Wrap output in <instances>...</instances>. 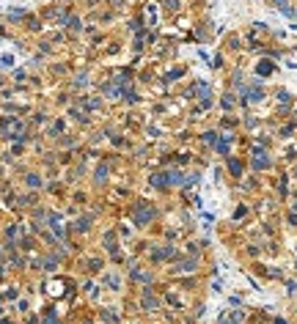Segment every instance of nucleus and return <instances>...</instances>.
Listing matches in <instances>:
<instances>
[{
	"label": "nucleus",
	"instance_id": "f257e3e1",
	"mask_svg": "<svg viewBox=\"0 0 297 324\" xmlns=\"http://www.w3.org/2000/svg\"><path fill=\"white\" fill-rule=\"evenodd\" d=\"M272 168V157L267 148H251V171L256 173H264Z\"/></svg>",
	"mask_w": 297,
	"mask_h": 324
},
{
	"label": "nucleus",
	"instance_id": "f03ea898",
	"mask_svg": "<svg viewBox=\"0 0 297 324\" xmlns=\"http://www.w3.org/2000/svg\"><path fill=\"white\" fill-rule=\"evenodd\" d=\"M198 267H201L198 255H187V258H182L179 264L174 267V272L176 275H193V272H198Z\"/></svg>",
	"mask_w": 297,
	"mask_h": 324
},
{
	"label": "nucleus",
	"instance_id": "7ed1b4c3",
	"mask_svg": "<svg viewBox=\"0 0 297 324\" xmlns=\"http://www.w3.org/2000/svg\"><path fill=\"white\" fill-rule=\"evenodd\" d=\"M231 146H234V132H223L218 138V143H215V154L228 157V154H231Z\"/></svg>",
	"mask_w": 297,
	"mask_h": 324
},
{
	"label": "nucleus",
	"instance_id": "20e7f679",
	"mask_svg": "<svg viewBox=\"0 0 297 324\" xmlns=\"http://www.w3.org/2000/svg\"><path fill=\"white\" fill-rule=\"evenodd\" d=\"M226 171L231 173L234 179H242V176H245V159H239V157H228V159H226Z\"/></svg>",
	"mask_w": 297,
	"mask_h": 324
},
{
	"label": "nucleus",
	"instance_id": "39448f33",
	"mask_svg": "<svg viewBox=\"0 0 297 324\" xmlns=\"http://www.w3.org/2000/svg\"><path fill=\"white\" fill-rule=\"evenodd\" d=\"M248 313L239 308V311H231V313H223V316L218 319V324H245Z\"/></svg>",
	"mask_w": 297,
	"mask_h": 324
},
{
	"label": "nucleus",
	"instance_id": "423d86ee",
	"mask_svg": "<svg viewBox=\"0 0 297 324\" xmlns=\"http://www.w3.org/2000/svg\"><path fill=\"white\" fill-rule=\"evenodd\" d=\"M272 72H275V64H270V61H259L256 64V74L259 77H272Z\"/></svg>",
	"mask_w": 297,
	"mask_h": 324
},
{
	"label": "nucleus",
	"instance_id": "0eeeda50",
	"mask_svg": "<svg viewBox=\"0 0 297 324\" xmlns=\"http://www.w3.org/2000/svg\"><path fill=\"white\" fill-rule=\"evenodd\" d=\"M218 138H220V135L215 132V129H207V132L201 135V143H204L207 148H215V143H218Z\"/></svg>",
	"mask_w": 297,
	"mask_h": 324
},
{
	"label": "nucleus",
	"instance_id": "6e6552de",
	"mask_svg": "<svg viewBox=\"0 0 297 324\" xmlns=\"http://www.w3.org/2000/svg\"><path fill=\"white\" fill-rule=\"evenodd\" d=\"M143 305L151 308V311H154V308H160V299L154 297V291H148V288L143 291Z\"/></svg>",
	"mask_w": 297,
	"mask_h": 324
},
{
	"label": "nucleus",
	"instance_id": "1a4fd4ad",
	"mask_svg": "<svg viewBox=\"0 0 297 324\" xmlns=\"http://www.w3.org/2000/svg\"><path fill=\"white\" fill-rule=\"evenodd\" d=\"M220 108H223V110H234V108H237V96H234L231 91H228V94H223V99H220Z\"/></svg>",
	"mask_w": 297,
	"mask_h": 324
},
{
	"label": "nucleus",
	"instance_id": "9d476101",
	"mask_svg": "<svg viewBox=\"0 0 297 324\" xmlns=\"http://www.w3.org/2000/svg\"><path fill=\"white\" fill-rule=\"evenodd\" d=\"M198 181H201V173H190V176H185V184H182V187H187V190H190V187H195Z\"/></svg>",
	"mask_w": 297,
	"mask_h": 324
},
{
	"label": "nucleus",
	"instance_id": "9b49d317",
	"mask_svg": "<svg viewBox=\"0 0 297 324\" xmlns=\"http://www.w3.org/2000/svg\"><path fill=\"white\" fill-rule=\"evenodd\" d=\"M88 225H91V220H88V217H83V220H77L74 231H77V234H85V231H88Z\"/></svg>",
	"mask_w": 297,
	"mask_h": 324
},
{
	"label": "nucleus",
	"instance_id": "f8f14e48",
	"mask_svg": "<svg viewBox=\"0 0 297 324\" xmlns=\"http://www.w3.org/2000/svg\"><path fill=\"white\" fill-rule=\"evenodd\" d=\"M245 215H248V206H245V204H239V209L234 212V220H242Z\"/></svg>",
	"mask_w": 297,
	"mask_h": 324
},
{
	"label": "nucleus",
	"instance_id": "ddd939ff",
	"mask_svg": "<svg viewBox=\"0 0 297 324\" xmlns=\"http://www.w3.org/2000/svg\"><path fill=\"white\" fill-rule=\"evenodd\" d=\"M286 291H289V297H297V280H289V283H286Z\"/></svg>",
	"mask_w": 297,
	"mask_h": 324
},
{
	"label": "nucleus",
	"instance_id": "4468645a",
	"mask_svg": "<svg viewBox=\"0 0 297 324\" xmlns=\"http://www.w3.org/2000/svg\"><path fill=\"white\" fill-rule=\"evenodd\" d=\"M28 184H31V187H39V184H41V179H36V176H28Z\"/></svg>",
	"mask_w": 297,
	"mask_h": 324
},
{
	"label": "nucleus",
	"instance_id": "2eb2a0df",
	"mask_svg": "<svg viewBox=\"0 0 297 324\" xmlns=\"http://www.w3.org/2000/svg\"><path fill=\"white\" fill-rule=\"evenodd\" d=\"M272 324H292V322H286L284 316H275V322H272Z\"/></svg>",
	"mask_w": 297,
	"mask_h": 324
},
{
	"label": "nucleus",
	"instance_id": "dca6fc26",
	"mask_svg": "<svg viewBox=\"0 0 297 324\" xmlns=\"http://www.w3.org/2000/svg\"><path fill=\"white\" fill-rule=\"evenodd\" d=\"M295 124H297V110H295Z\"/></svg>",
	"mask_w": 297,
	"mask_h": 324
}]
</instances>
